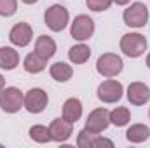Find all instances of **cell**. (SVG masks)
I'll list each match as a JSON object with an SVG mask.
<instances>
[{
	"mask_svg": "<svg viewBox=\"0 0 150 148\" xmlns=\"http://www.w3.org/2000/svg\"><path fill=\"white\" fill-rule=\"evenodd\" d=\"M149 118H150V110H149Z\"/></svg>",
	"mask_w": 150,
	"mask_h": 148,
	"instance_id": "obj_30",
	"label": "cell"
},
{
	"mask_svg": "<svg viewBox=\"0 0 150 148\" xmlns=\"http://www.w3.org/2000/svg\"><path fill=\"white\" fill-rule=\"evenodd\" d=\"M4 89H5V77L0 73V92H2Z\"/></svg>",
	"mask_w": 150,
	"mask_h": 148,
	"instance_id": "obj_27",
	"label": "cell"
},
{
	"mask_svg": "<svg viewBox=\"0 0 150 148\" xmlns=\"http://www.w3.org/2000/svg\"><path fill=\"white\" fill-rule=\"evenodd\" d=\"M23 4H26V5H33V4H37L38 0H21Z\"/></svg>",
	"mask_w": 150,
	"mask_h": 148,
	"instance_id": "obj_28",
	"label": "cell"
},
{
	"mask_svg": "<svg viewBox=\"0 0 150 148\" xmlns=\"http://www.w3.org/2000/svg\"><path fill=\"white\" fill-rule=\"evenodd\" d=\"M112 4H113L112 0H86L87 9L93 11V12H105V11L110 9Z\"/></svg>",
	"mask_w": 150,
	"mask_h": 148,
	"instance_id": "obj_24",
	"label": "cell"
},
{
	"mask_svg": "<svg viewBox=\"0 0 150 148\" xmlns=\"http://www.w3.org/2000/svg\"><path fill=\"white\" fill-rule=\"evenodd\" d=\"M120 51L124 56L127 58H140L145 54L147 51V37L142 35V33H136V32H131V33H124L120 37Z\"/></svg>",
	"mask_w": 150,
	"mask_h": 148,
	"instance_id": "obj_2",
	"label": "cell"
},
{
	"mask_svg": "<svg viewBox=\"0 0 150 148\" xmlns=\"http://www.w3.org/2000/svg\"><path fill=\"white\" fill-rule=\"evenodd\" d=\"M0 108L5 113H18L25 108V92L18 87H5L0 92Z\"/></svg>",
	"mask_w": 150,
	"mask_h": 148,
	"instance_id": "obj_6",
	"label": "cell"
},
{
	"mask_svg": "<svg viewBox=\"0 0 150 148\" xmlns=\"http://www.w3.org/2000/svg\"><path fill=\"white\" fill-rule=\"evenodd\" d=\"M122 68H124V61L115 52H105L96 61V72L101 75V77H105V78L117 77V75L122 72Z\"/></svg>",
	"mask_w": 150,
	"mask_h": 148,
	"instance_id": "obj_4",
	"label": "cell"
},
{
	"mask_svg": "<svg viewBox=\"0 0 150 148\" xmlns=\"http://www.w3.org/2000/svg\"><path fill=\"white\" fill-rule=\"evenodd\" d=\"M61 117L68 122L75 124L77 120H80L82 117V101L79 98H68L63 103V110H61Z\"/></svg>",
	"mask_w": 150,
	"mask_h": 148,
	"instance_id": "obj_13",
	"label": "cell"
},
{
	"mask_svg": "<svg viewBox=\"0 0 150 148\" xmlns=\"http://www.w3.org/2000/svg\"><path fill=\"white\" fill-rule=\"evenodd\" d=\"M47 103L49 96L40 87H32L28 92H25V108L30 113H42L47 108Z\"/></svg>",
	"mask_w": 150,
	"mask_h": 148,
	"instance_id": "obj_8",
	"label": "cell"
},
{
	"mask_svg": "<svg viewBox=\"0 0 150 148\" xmlns=\"http://www.w3.org/2000/svg\"><path fill=\"white\" fill-rule=\"evenodd\" d=\"M145 63H147V66H149V70H150V52L147 54V59H145Z\"/></svg>",
	"mask_w": 150,
	"mask_h": 148,
	"instance_id": "obj_29",
	"label": "cell"
},
{
	"mask_svg": "<svg viewBox=\"0 0 150 148\" xmlns=\"http://www.w3.org/2000/svg\"><path fill=\"white\" fill-rule=\"evenodd\" d=\"M49 131H51V138L52 141L56 143H65L72 138L74 134V124L65 120L63 117L61 118H54L51 124H49Z\"/></svg>",
	"mask_w": 150,
	"mask_h": 148,
	"instance_id": "obj_12",
	"label": "cell"
},
{
	"mask_svg": "<svg viewBox=\"0 0 150 148\" xmlns=\"http://www.w3.org/2000/svg\"><path fill=\"white\" fill-rule=\"evenodd\" d=\"M127 101L134 106H143L150 99V87L145 82H131L126 91Z\"/></svg>",
	"mask_w": 150,
	"mask_h": 148,
	"instance_id": "obj_11",
	"label": "cell"
},
{
	"mask_svg": "<svg viewBox=\"0 0 150 148\" xmlns=\"http://www.w3.org/2000/svg\"><path fill=\"white\" fill-rule=\"evenodd\" d=\"M96 136H98L96 132H91V131H87V129L84 127V129L79 131V134H77V147L79 148H93Z\"/></svg>",
	"mask_w": 150,
	"mask_h": 148,
	"instance_id": "obj_22",
	"label": "cell"
},
{
	"mask_svg": "<svg viewBox=\"0 0 150 148\" xmlns=\"http://www.w3.org/2000/svg\"><path fill=\"white\" fill-rule=\"evenodd\" d=\"M49 75H51L56 82H61V84H63V82H68V80L74 77V68H72V65H68V63L58 61V63L51 65Z\"/></svg>",
	"mask_w": 150,
	"mask_h": 148,
	"instance_id": "obj_18",
	"label": "cell"
},
{
	"mask_svg": "<svg viewBox=\"0 0 150 148\" xmlns=\"http://www.w3.org/2000/svg\"><path fill=\"white\" fill-rule=\"evenodd\" d=\"M58 51V45L54 42L52 37H47V35H40L35 40V52L38 56H42L44 59H51Z\"/></svg>",
	"mask_w": 150,
	"mask_h": 148,
	"instance_id": "obj_15",
	"label": "cell"
},
{
	"mask_svg": "<svg viewBox=\"0 0 150 148\" xmlns=\"http://www.w3.org/2000/svg\"><path fill=\"white\" fill-rule=\"evenodd\" d=\"M91 58V49L89 45H86L84 42L80 44H75L68 49V59L74 63V65H84L87 59Z\"/></svg>",
	"mask_w": 150,
	"mask_h": 148,
	"instance_id": "obj_19",
	"label": "cell"
},
{
	"mask_svg": "<svg viewBox=\"0 0 150 148\" xmlns=\"http://www.w3.org/2000/svg\"><path fill=\"white\" fill-rule=\"evenodd\" d=\"M113 4H117V5H127V4H131V0H112Z\"/></svg>",
	"mask_w": 150,
	"mask_h": 148,
	"instance_id": "obj_26",
	"label": "cell"
},
{
	"mask_svg": "<svg viewBox=\"0 0 150 148\" xmlns=\"http://www.w3.org/2000/svg\"><path fill=\"white\" fill-rule=\"evenodd\" d=\"M23 68H25L26 73L37 75L47 68V59H44L42 56H38L37 52L33 51V52L26 54V58L23 59Z\"/></svg>",
	"mask_w": 150,
	"mask_h": 148,
	"instance_id": "obj_16",
	"label": "cell"
},
{
	"mask_svg": "<svg viewBox=\"0 0 150 148\" xmlns=\"http://www.w3.org/2000/svg\"><path fill=\"white\" fill-rule=\"evenodd\" d=\"M131 122V111L126 106H117L110 111V124L115 127H126Z\"/></svg>",
	"mask_w": 150,
	"mask_h": 148,
	"instance_id": "obj_20",
	"label": "cell"
},
{
	"mask_svg": "<svg viewBox=\"0 0 150 148\" xmlns=\"http://www.w3.org/2000/svg\"><path fill=\"white\" fill-rule=\"evenodd\" d=\"M100 147H113V141H112V140L103 138L101 134H98V136H96V140H94V145H93V148H100Z\"/></svg>",
	"mask_w": 150,
	"mask_h": 148,
	"instance_id": "obj_25",
	"label": "cell"
},
{
	"mask_svg": "<svg viewBox=\"0 0 150 148\" xmlns=\"http://www.w3.org/2000/svg\"><path fill=\"white\" fill-rule=\"evenodd\" d=\"M18 11V0H0V16L11 18Z\"/></svg>",
	"mask_w": 150,
	"mask_h": 148,
	"instance_id": "obj_23",
	"label": "cell"
},
{
	"mask_svg": "<svg viewBox=\"0 0 150 148\" xmlns=\"http://www.w3.org/2000/svg\"><path fill=\"white\" fill-rule=\"evenodd\" d=\"M28 134H30V138H32V140H33L35 143H40V145H44V143H49V141H52L49 127H45V125H42V124L32 125V127H30V131H28Z\"/></svg>",
	"mask_w": 150,
	"mask_h": 148,
	"instance_id": "obj_21",
	"label": "cell"
},
{
	"mask_svg": "<svg viewBox=\"0 0 150 148\" xmlns=\"http://www.w3.org/2000/svg\"><path fill=\"white\" fill-rule=\"evenodd\" d=\"M44 23H45V26L51 32H56V33L63 32L68 26V23H70V12H68V9L65 5L54 4V5H51V7L45 9V12H44Z\"/></svg>",
	"mask_w": 150,
	"mask_h": 148,
	"instance_id": "obj_1",
	"label": "cell"
},
{
	"mask_svg": "<svg viewBox=\"0 0 150 148\" xmlns=\"http://www.w3.org/2000/svg\"><path fill=\"white\" fill-rule=\"evenodd\" d=\"M18 65H19V52L9 45L0 47V68L5 72H11L18 68Z\"/></svg>",
	"mask_w": 150,
	"mask_h": 148,
	"instance_id": "obj_14",
	"label": "cell"
},
{
	"mask_svg": "<svg viewBox=\"0 0 150 148\" xmlns=\"http://www.w3.org/2000/svg\"><path fill=\"white\" fill-rule=\"evenodd\" d=\"M122 19L129 28H143L149 23V7L143 2H133L124 9Z\"/></svg>",
	"mask_w": 150,
	"mask_h": 148,
	"instance_id": "obj_3",
	"label": "cell"
},
{
	"mask_svg": "<svg viewBox=\"0 0 150 148\" xmlns=\"http://www.w3.org/2000/svg\"><path fill=\"white\" fill-rule=\"evenodd\" d=\"M96 96H98V99L101 103H107V105L117 103L124 96V85L119 80H115V78H107V80H103L98 85Z\"/></svg>",
	"mask_w": 150,
	"mask_h": 148,
	"instance_id": "obj_5",
	"label": "cell"
},
{
	"mask_svg": "<svg viewBox=\"0 0 150 148\" xmlns=\"http://www.w3.org/2000/svg\"><path fill=\"white\" fill-rule=\"evenodd\" d=\"M149 136H150V129H149V125H145V124H133L126 131V140L129 143H136V145L147 141Z\"/></svg>",
	"mask_w": 150,
	"mask_h": 148,
	"instance_id": "obj_17",
	"label": "cell"
},
{
	"mask_svg": "<svg viewBox=\"0 0 150 148\" xmlns=\"http://www.w3.org/2000/svg\"><path fill=\"white\" fill-rule=\"evenodd\" d=\"M93 33H94V21L87 14L75 16V19L70 23V35L79 42L89 40L93 37Z\"/></svg>",
	"mask_w": 150,
	"mask_h": 148,
	"instance_id": "obj_7",
	"label": "cell"
},
{
	"mask_svg": "<svg viewBox=\"0 0 150 148\" xmlns=\"http://www.w3.org/2000/svg\"><path fill=\"white\" fill-rule=\"evenodd\" d=\"M108 125H110V111L105 106L94 108L86 118V129L91 132H96V134L103 132Z\"/></svg>",
	"mask_w": 150,
	"mask_h": 148,
	"instance_id": "obj_10",
	"label": "cell"
},
{
	"mask_svg": "<svg viewBox=\"0 0 150 148\" xmlns=\"http://www.w3.org/2000/svg\"><path fill=\"white\" fill-rule=\"evenodd\" d=\"M32 40H33V28L26 21L16 23L9 32V42L14 47H26L32 44Z\"/></svg>",
	"mask_w": 150,
	"mask_h": 148,
	"instance_id": "obj_9",
	"label": "cell"
}]
</instances>
